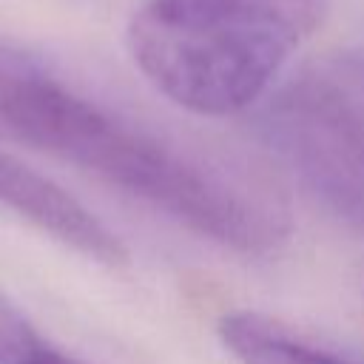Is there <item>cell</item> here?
<instances>
[{
	"label": "cell",
	"instance_id": "cell-1",
	"mask_svg": "<svg viewBox=\"0 0 364 364\" xmlns=\"http://www.w3.org/2000/svg\"><path fill=\"white\" fill-rule=\"evenodd\" d=\"M0 131L162 210L236 253H270L293 230L270 182L202 159L77 94L26 54L0 71Z\"/></svg>",
	"mask_w": 364,
	"mask_h": 364
},
{
	"label": "cell",
	"instance_id": "cell-2",
	"mask_svg": "<svg viewBox=\"0 0 364 364\" xmlns=\"http://www.w3.org/2000/svg\"><path fill=\"white\" fill-rule=\"evenodd\" d=\"M321 23L318 0H145L128 51L173 105L230 117L253 105Z\"/></svg>",
	"mask_w": 364,
	"mask_h": 364
},
{
	"label": "cell",
	"instance_id": "cell-3",
	"mask_svg": "<svg viewBox=\"0 0 364 364\" xmlns=\"http://www.w3.org/2000/svg\"><path fill=\"white\" fill-rule=\"evenodd\" d=\"M270 136L316 196L364 228V54L327 57L287 85Z\"/></svg>",
	"mask_w": 364,
	"mask_h": 364
},
{
	"label": "cell",
	"instance_id": "cell-4",
	"mask_svg": "<svg viewBox=\"0 0 364 364\" xmlns=\"http://www.w3.org/2000/svg\"><path fill=\"white\" fill-rule=\"evenodd\" d=\"M0 205L97 264H128V247L102 219L57 182L6 154H0Z\"/></svg>",
	"mask_w": 364,
	"mask_h": 364
},
{
	"label": "cell",
	"instance_id": "cell-5",
	"mask_svg": "<svg viewBox=\"0 0 364 364\" xmlns=\"http://www.w3.org/2000/svg\"><path fill=\"white\" fill-rule=\"evenodd\" d=\"M219 338L239 364H353L296 336L270 316L233 310L219 318Z\"/></svg>",
	"mask_w": 364,
	"mask_h": 364
},
{
	"label": "cell",
	"instance_id": "cell-6",
	"mask_svg": "<svg viewBox=\"0 0 364 364\" xmlns=\"http://www.w3.org/2000/svg\"><path fill=\"white\" fill-rule=\"evenodd\" d=\"M40 344L26 316L0 293V364H23Z\"/></svg>",
	"mask_w": 364,
	"mask_h": 364
},
{
	"label": "cell",
	"instance_id": "cell-7",
	"mask_svg": "<svg viewBox=\"0 0 364 364\" xmlns=\"http://www.w3.org/2000/svg\"><path fill=\"white\" fill-rule=\"evenodd\" d=\"M23 364H82V361H77V358H71L60 350H51L48 344H40Z\"/></svg>",
	"mask_w": 364,
	"mask_h": 364
},
{
	"label": "cell",
	"instance_id": "cell-8",
	"mask_svg": "<svg viewBox=\"0 0 364 364\" xmlns=\"http://www.w3.org/2000/svg\"><path fill=\"white\" fill-rule=\"evenodd\" d=\"M11 57H14V51H11V48H6V46H0V71L6 68V63H9Z\"/></svg>",
	"mask_w": 364,
	"mask_h": 364
}]
</instances>
